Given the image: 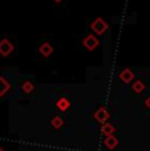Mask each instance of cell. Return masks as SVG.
I'll return each mask as SVG.
<instances>
[{"mask_svg": "<svg viewBox=\"0 0 150 151\" xmlns=\"http://www.w3.org/2000/svg\"><path fill=\"white\" fill-rule=\"evenodd\" d=\"M95 118H96L97 122H100V124L104 122L105 124V121L109 118V112L104 108V106H102V108H99L96 112H95Z\"/></svg>", "mask_w": 150, "mask_h": 151, "instance_id": "277c9868", "label": "cell"}, {"mask_svg": "<svg viewBox=\"0 0 150 151\" xmlns=\"http://www.w3.org/2000/svg\"><path fill=\"white\" fill-rule=\"evenodd\" d=\"M99 43H100L99 40H97V37L95 36V34H88V36H86V38L83 40V46H84L88 51H94L95 49L99 46Z\"/></svg>", "mask_w": 150, "mask_h": 151, "instance_id": "3957f363", "label": "cell"}, {"mask_svg": "<svg viewBox=\"0 0 150 151\" xmlns=\"http://www.w3.org/2000/svg\"><path fill=\"white\" fill-rule=\"evenodd\" d=\"M50 122L53 125V127H56V129H59V127L63 126V120L61 118V116H54Z\"/></svg>", "mask_w": 150, "mask_h": 151, "instance_id": "4fadbf2b", "label": "cell"}, {"mask_svg": "<svg viewBox=\"0 0 150 151\" xmlns=\"http://www.w3.org/2000/svg\"><path fill=\"white\" fill-rule=\"evenodd\" d=\"M11 89V84L5 79L4 76H0V97L5 96L8 93V91Z\"/></svg>", "mask_w": 150, "mask_h": 151, "instance_id": "8992f818", "label": "cell"}, {"mask_svg": "<svg viewBox=\"0 0 150 151\" xmlns=\"http://www.w3.org/2000/svg\"><path fill=\"white\" fill-rule=\"evenodd\" d=\"M119 78H120V80H123L124 83H131L132 80L134 79V74H133V71H132V70L124 68L123 71L120 72Z\"/></svg>", "mask_w": 150, "mask_h": 151, "instance_id": "5b68a950", "label": "cell"}, {"mask_svg": "<svg viewBox=\"0 0 150 151\" xmlns=\"http://www.w3.org/2000/svg\"><path fill=\"white\" fill-rule=\"evenodd\" d=\"M104 145L108 149H115V147L119 145V141H117V138L116 137H113V135H109V137H107L105 138V141H104Z\"/></svg>", "mask_w": 150, "mask_h": 151, "instance_id": "9c48e42d", "label": "cell"}, {"mask_svg": "<svg viewBox=\"0 0 150 151\" xmlns=\"http://www.w3.org/2000/svg\"><path fill=\"white\" fill-rule=\"evenodd\" d=\"M0 151H4V150H3V147H1V146H0Z\"/></svg>", "mask_w": 150, "mask_h": 151, "instance_id": "2e32d148", "label": "cell"}, {"mask_svg": "<svg viewBox=\"0 0 150 151\" xmlns=\"http://www.w3.org/2000/svg\"><path fill=\"white\" fill-rule=\"evenodd\" d=\"M56 3H61V1H63V0H54Z\"/></svg>", "mask_w": 150, "mask_h": 151, "instance_id": "9a60e30c", "label": "cell"}, {"mask_svg": "<svg viewBox=\"0 0 150 151\" xmlns=\"http://www.w3.org/2000/svg\"><path fill=\"white\" fill-rule=\"evenodd\" d=\"M13 50H15V46H13V43L9 40L3 38L0 41V55L1 57H8V55L13 53Z\"/></svg>", "mask_w": 150, "mask_h": 151, "instance_id": "7a4b0ae2", "label": "cell"}, {"mask_svg": "<svg viewBox=\"0 0 150 151\" xmlns=\"http://www.w3.org/2000/svg\"><path fill=\"white\" fill-rule=\"evenodd\" d=\"M69 106H70V101H69V99L61 97L59 100L57 101V108H58L61 112H63V110L69 109Z\"/></svg>", "mask_w": 150, "mask_h": 151, "instance_id": "ba28073f", "label": "cell"}, {"mask_svg": "<svg viewBox=\"0 0 150 151\" xmlns=\"http://www.w3.org/2000/svg\"><path fill=\"white\" fill-rule=\"evenodd\" d=\"M102 133H103L104 135H107V137H109V135H113L115 127L112 126L111 124L105 122V124H103V126H102Z\"/></svg>", "mask_w": 150, "mask_h": 151, "instance_id": "30bf717a", "label": "cell"}, {"mask_svg": "<svg viewBox=\"0 0 150 151\" xmlns=\"http://www.w3.org/2000/svg\"><path fill=\"white\" fill-rule=\"evenodd\" d=\"M91 29L94 30L95 34L102 36V34H104L105 32L108 30V24H107V21H104L102 17H97V19H95L94 21L91 22Z\"/></svg>", "mask_w": 150, "mask_h": 151, "instance_id": "6da1fadb", "label": "cell"}, {"mask_svg": "<svg viewBox=\"0 0 150 151\" xmlns=\"http://www.w3.org/2000/svg\"><path fill=\"white\" fill-rule=\"evenodd\" d=\"M21 89L25 92V93H32V92L34 91V86L32 82H29V80H25L21 86Z\"/></svg>", "mask_w": 150, "mask_h": 151, "instance_id": "7c38bea8", "label": "cell"}, {"mask_svg": "<svg viewBox=\"0 0 150 151\" xmlns=\"http://www.w3.org/2000/svg\"><path fill=\"white\" fill-rule=\"evenodd\" d=\"M40 53H41L42 55H44L45 58H48V57H50L51 54H53V51H54V49H53V46L50 45L49 42H44L41 46H40Z\"/></svg>", "mask_w": 150, "mask_h": 151, "instance_id": "52a82bcc", "label": "cell"}, {"mask_svg": "<svg viewBox=\"0 0 150 151\" xmlns=\"http://www.w3.org/2000/svg\"><path fill=\"white\" fill-rule=\"evenodd\" d=\"M145 105H146V106H148V108L150 109V96H149L148 99H146V101H145Z\"/></svg>", "mask_w": 150, "mask_h": 151, "instance_id": "5bb4252c", "label": "cell"}, {"mask_svg": "<svg viewBox=\"0 0 150 151\" xmlns=\"http://www.w3.org/2000/svg\"><path fill=\"white\" fill-rule=\"evenodd\" d=\"M132 89H133L136 93H141L142 91H145V84H144V82H141V80H136L133 83V86H132Z\"/></svg>", "mask_w": 150, "mask_h": 151, "instance_id": "8fae6325", "label": "cell"}]
</instances>
